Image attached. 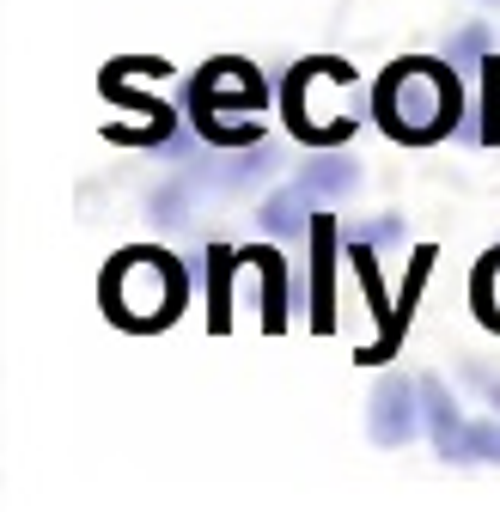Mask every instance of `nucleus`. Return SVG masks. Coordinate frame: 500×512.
I'll list each match as a JSON object with an SVG mask.
<instances>
[{"label": "nucleus", "mask_w": 500, "mask_h": 512, "mask_svg": "<svg viewBox=\"0 0 500 512\" xmlns=\"http://www.w3.org/2000/svg\"><path fill=\"white\" fill-rule=\"evenodd\" d=\"M464 384H470V391H482L488 409H500V378H494L488 366H464Z\"/></svg>", "instance_id": "obj_20"}, {"label": "nucleus", "mask_w": 500, "mask_h": 512, "mask_svg": "<svg viewBox=\"0 0 500 512\" xmlns=\"http://www.w3.org/2000/svg\"><path fill=\"white\" fill-rule=\"evenodd\" d=\"M482 7H500V0H482Z\"/></svg>", "instance_id": "obj_21"}, {"label": "nucleus", "mask_w": 500, "mask_h": 512, "mask_svg": "<svg viewBox=\"0 0 500 512\" xmlns=\"http://www.w3.org/2000/svg\"><path fill=\"white\" fill-rule=\"evenodd\" d=\"M299 183H305L318 202H330V196H354V189H360V165H354L342 147H318V159L299 171Z\"/></svg>", "instance_id": "obj_13"}, {"label": "nucleus", "mask_w": 500, "mask_h": 512, "mask_svg": "<svg viewBox=\"0 0 500 512\" xmlns=\"http://www.w3.org/2000/svg\"><path fill=\"white\" fill-rule=\"evenodd\" d=\"M244 256H250V269H257V287H263V330L281 336L287 330V256L275 244H257Z\"/></svg>", "instance_id": "obj_11"}, {"label": "nucleus", "mask_w": 500, "mask_h": 512, "mask_svg": "<svg viewBox=\"0 0 500 512\" xmlns=\"http://www.w3.org/2000/svg\"><path fill=\"white\" fill-rule=\"evenodd\" d=\"M305 244H311V330L330 336L336 330V263L348 256L342 250V226L330 214H318L311 232H305Z\"/></svg>", "instance_id": "obj_8"}, {"label": "nucleus", "mask_w": 500, "mask_h": 512, "mask_svg": "<svg viewBox=\"0 0 500 512\" xmlns=\"http://www.w3.org/2000/svg\"><path fill=\"white\" fill-rule=\"evenodd\" d=\"M263 104H269L263 74L250 68V61H238V55L208 61V68L190 80V98H183L196 135L208 147H232V153L263 141Z\"/></svg>", "instance_id": "obj_4"}, {"label": "nucleus", "mask_w": 500, "mask_h": 512, "mask_svg": "<svg viewBox=\"0 0 500 512\" xmlns=\"http://www.w3.org/2000/svg\"><path fill=\"white\" fill-rule=\"evenodd\" d=\"M421 415H427V433H433V452L446 464H458V439H464V421H458V403L440 378H421Z\"/></svg>", "instance_id": "obj_12"}, {"label": "nucleus", "mask_w": 500, "mask_h": 512, "mask_svg": "<svg viewBox=\"0 0 500 512\" xmlns=\"http://www.w3.org/2000/svg\"><path fill=\"white\" fill-rule=\"evenodd\" d=\"M421 421H427V415H421V378H415V384H409V378H379V391H372V415H366L372 445L397 452V445L415 439Z\"/></svg>", "instance_id": "obj_7"}, {"label": "nucleus", "mask_w": 500, "mask_h": 512, "mask_svg": "<svg viewBox=\"0 0 500 512\" xmlns=\"http://www.w3.org/2000/svg\"><path fill=\"white\" fill-rule=\"evenodd\" d=\"M470 311L488 336H500V244L482 250V263L470 269Z\"/></svg>", "instance_id": "obj_14"}, {"label": "nucleus", "mask_w": 500, "mask_h": 512, "mask_svg": "<svg viewBox=\"0 0 500 512\" xmlns=\"http://www.w3.org/2000/svg\"><path fill=\"white\" fill-rule=\"evenodd\" d=\"M458 61H433V55H403L379 74L372 86V122L379 135L397 147H433L464 128V86H458Z\"/></svg>", "instance_id": "obj_1"}, {"label": "nucleus", "mask_w": 500, "mask_h": 512, "mask_svg": "<svg viewBox=\"0 0 500 512\" xmlns=\"http://www.w3.org/2000/svg\"><path fill=\"white\" fill-rule=\"evenodd\" d=\"M190 305V269L159 244H129L116 250L98 275V311L129 336H159L171 330Z\"/></svg>", "instance_id": "obj_2"}, {"label": "nucleus", "mask_w": 500, "mask_h": 512, "mask_svg": "<svg viewBox=\"0 0 500 512\" xmlns=\"http://www.w3.org/2000/svg\"><path fill=\"white\" fill-rule=\"evenodd\" d=\"M458 464H500V421H470L464 427Z\"/></svg>", "instance_id": "obj_16"}, {"label": "nucleus", "mask_w": 500, "mask_h": 512, "mask_svg": "<svg viewBox=\"0 0 500 512\" xmlns=\"http://www.w3.org/2000/svg\"><path fill=\"white\" fill-rule=\"evenodd\" d=\"M348 238H360V244H372V250H385V244H403L409 226H403V214H379V220H366V226H348Z\"/></svg>", "instance_id": "obj_19"}, {"label": "nucleus", "mask_w": 500, "mask_h": 512, "mask_svg": "<svg viewBox=\"0 0 500 512\" xmlns=\"http://www.w3.org/2000/svg\"><path fill=\"white\" fill-rule=\"evenodd\" d=\"M366 92L354 80L348 61L336 55H305L287 68L281 80V116H287V135L305 147H342L354 141V128L366 122Z\"/></svg>", "instance_id": "obj_3"}, {"label": "nucleus", "mask_w": 500, "mask_h": 512, "mask_svg": "<svg viewBox=\"0 0 500 512\" xmlns=\"http://www.w3.org/2000/svg\"><path fill=\"white\" fill-rule=\"evenodd\" d=\"M488 43H494V31L476 19V25H464L458 37H446V61H458V68H482V61H488Z\"/></svg>", "instance_id": "obj_17"}, {"label": "nucleus", "mask_w": 500, "mask_h": 512, "mask_svg": "<svg viewBox=\"0 0 500 512\" xmlns=\"http://www.w3.org/2000/svg\"><path fill=\"white\" fill-rule=\"evenodd\" d=\"M318 196H311L305 183H293V189H275V196L257 208V226L269 232V238H305L311 232V220H318V208H311Z\"/></svg>", "instance_id": "obj_10"}, {"label": "nucleus", "mask_w": 500, "mask_h": 512, "mask_svg": "<svg viewBox=\"0 0 500 512\" xmlns=\"http://www.w3.org/2000/svg\"><path fill=\"white\" fill-rule=\"evenodd\" d=\"M244 269V250H226V244H208L202 256V281H208V330L226 336L232 330V275Z\"/></svg>", "instance_id": "obj_9"}, {"label": "nucleus", "mask_w": 500, "mask_h": 512, "mask_svg": "<svg viewBox=\"0 0 500 512\" xmlns=\"http://www.w3.org/2000/svg\"><path fill=\"white\" fill-rule=\"evenodd\" d=\"M196 183H202L196 171H183L177 183H165V189H159V196L147 202V208H153V220H159V226H171V220H183V202H190V196H196Z\"/></svg>", "instance_id": "obj_18"}, {"label": "nucleus", "mask_w": 500, "mask_h": 512, "mask_svg": "<svg viewBox=\"0 0 500 512\" xmlns=\"http://www.w3.org/2000/svg\"><path fill=\"white\" fill-rule=\"evenodd\" d=\"M98 92L135 116V122H116V128H110L116 147H159V153H165V147L177 141V116H171L159 98L135 92V55H129V61H110V68L98 74Z\"/></svg>", "instance_id": "obj_5"}, {"label": "nucleus", "mask_w": 500, "mask_h": 512, "mask_svg": "<svg viewBox=\"0 0 500 512\" xmlns=\"http://www.w3.org/2000/svg\"><path fill=\"white\" fill-rule=\"evenodd\" d=\"M464 135L476 147H500V55L482 61V116H476V128H464Z\"/></svg>", "instance_id": "obj_15"}, {"label": "nucleus", "mask_w": 500, "mask_h": 512, "mask_svg": "<svg viewBox=\"0 0 500 512\" xmlns=\"http://www.w3.org/2000/svg\"><path fill=\"white\" fill-rule=\"evenodd\" d=\"M342 250H348V269H354V281H360V305H366V317H372V324H379V342H372V348H360V360H366V366H385V360L403 348V317H397V299L385 293L379 250H372V244H360V238H348V232H342Z\"/></svg>", "instance_id": "obj_6"}]
</instances>
